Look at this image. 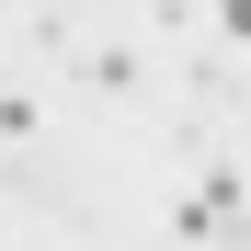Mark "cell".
Segmentation results:
<instances>
[{"label":"cell","instance_id":"cell-1","mask_svg":"<svg viewBox=\"0 0 251 251\" xmlns=\"http://www.w3.org/2000/svg\"><path fill=\"white\" fill-rule=\"evenodd\" d=\"M217 12H228V34H251V0H217Z\"/></svg>","mask_w":251,"mask_h":251}]
</instances>
